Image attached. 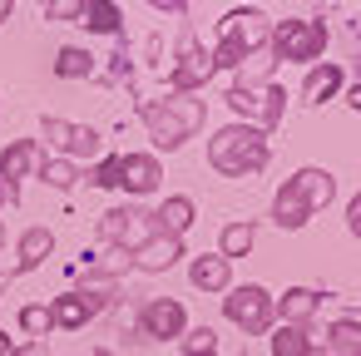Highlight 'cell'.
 Instances as JSON below:
<instances>
[{"mask_svg": "<svg viewBox=\"0 0 361 356\" xmlns=\"http://www.w3.org/2000/svg\"><path fill=\"white\" fill-rule=\"evenodd\" d=\"M341 85H346V70H341L336 60H322V65H312L307 80H302V104H307V109H322L326 99L341 94Z\"/></svg>", "mask_w": 361, "mask_h": 356, "instance_id": "9a60e30c", "label": "cell"}, {"mask_svg": "<svg viewBox=\"0 0 361 356\" xmlns=\"http://www.w3.org/2000/svg\"><path fill=\"white\" fill-rule=\"evenodd\" d=\"M218 351V331L213 326H188L183 331V356H213Z\"/></svg>", "mask_w": 361, "mask_h": 356, "instance_id": "83f0119b", "label": "cell"}, {"mask_svg": "<svg viewBox=\"0 0 361 356\" xmlns=\"http://www.w3.org/2000/svg\"><path fill=\"white\" fill-rule=\"evenodd\" d=\"M326 356H331V351H326Z\"/></svg>", "mask_w": 361, "mask_h": 356, "instance_id": "60d3db41", "label": "cell"}, {"mask_svg": "<svg viewBox=\"0 0 361 356\" xmlns=\"http://www.w3.org/2000/svg\"><path fill=\"white\" fill-rule=\"evenodd\" d=\"M11 356H50V341H20L11 346Z\"/></svg>", "mask_w": 361, "mask_h": 356, "instance_id": "1f68e13d", "label": "cell"}, {"mask_svg": "<svg viewBox=\"0 0 361 356\" xmlns=\"http://www.w3.org/2000/svg\"><path fill=\"white\" fill-rule=\"evenodd\" d=\"M80 11H85V0H45V20H80Z\"/></svg>", "mask_w": 361, "mask_h": 356, "instance_id": "f546056e", "label": "cell"}, {"mask_svg": "<svg viewBox=\"0 0 361 356\" xmlns=\"http://www.w3.org/2000/svg\"><path fill=\"white\" fill-rule=\"evenodd\" d=\"M267 30H272V20L257 11V6H238V11H228L223 16V25H218V40H213V70H238L247 55H257V50H267Z\"/></svg>", "mask_w": 361, "mask_h": 356, "instance_id": "277c9868", "label": "cell"}, {"mask_svg": "<svg viewBox=\"0 0 361 356\" xmlns=\"http://www.w3.org/2000/svg\"><path fill=\"white\" fill-rule=\"evenodd\" d=\"M331 198H336V178H331L326 168H312V164H307V168L287 173V183H277V193H272V223L287 228V233H297V228H307L312 213H322Z\"/></svg>", "mask_w": 361, "mask_h": 356, "instance_id": "3957f363", "label": "cell"}, {"mask_svg": "<svg viewBox=\"0 0 361 356\" xmlns=\"http://www.w3.org/2000/svg\"><path fill=\"white\" fill-rule=\"evenodd\" d=\"M11 282H16V272H0V292H11Z\"/></svg>", "mask_w": 361, "mask_h": 356, "instance_id": "8d00e7d4", "label": "cell"}, {"mask_svg": "<svg viewBox=\"0 0 361 356\" xmlns=\"http://www.w3.org/2000/svg\"><path fill=\"white\" fill-rule=\"evenodd\" d=\"M0 203H6V198H0Z\"/></svg>", "mask_w": 361, "mask_h": 356, "instance_id": "ab89813d", "label": "cell"}, {"mask_svg": "<svg viewBox=\"0 0 361 356\" xmlns=\"http://www.w3.org/2000/svg\"><path fill=\"white\" fill-rule=\"evenodd\" d=\"M129 75H134V55L119 45V50L109 55V75H104V80H129Z\"/></svg>", "mask_w": 361, "mask_h": 356, "instance_id": "4dcf8cb0", "label": "cell"}, {"mask_svg": "<svg viewBox=\"0 0 361 356\" xmlns=\"http://www.w3.org/2000/svg\"><path fill=\"white\" fill-rule=\"evenodd\" d=\"M35 178L45 183V188H55V193H70L85 173H80V164H70V159H55V154H40V164H35Z\"/></svg>", "mask_w": 361, "mask_h": 356, "instance_id": "7402d4cb", "label": "cell"}, {"mask_svg": "<svg viewBox=\"0 0 361 356\" xmlns=\"http://www.w3.org/2000/svg\"><path fill=\"white\" fill-rule=\"evenodd\" d=\"M188 282L198 292H228L233 287V262H223L218 252H203V257L188 262Z\"/></svg>", "mask_w": 361, "mask_h": 356, "instance_id": "ffe728a7", "label": "cell"}, {"mask_svg": "<svg viewBox=\"0 0 361 356\" xmlns=\"http://www.w3.org/2000/svg\"><path fill=\"white\" fill-rule=\"evenodd\" d=\"M0 247H6V223H0Z\"/></svg>", "mask_w": 361, "mask_h": 356, "instance_id": "f35d334b", "label": "cell"}, {"mask_svg": "<svg viewBox=\"0 0 361 356\" xmlns=\"http://www.w3.org/2000/svg\"><path fill=\"white\" fill-rule=\"evenodd\" d=\"M55 75L60 80H94V55L85 45H60L55 50Z\"/></svg>", "mask_w": 361, "mask_h": 356, "instance_id": "d4e9b609", "label": "cell"}, {"mask_svg": "<svg viewBox=\"0 0 361 356\" xmlns=\"http://www.w3.org/2000/svg\"><path fill=\"white\" fill-rule=\"evenodd\" d=\"M134 326H139V336H149V341H173V336L188 331V312H183L178 297H149V302L134 312Z\"/></svg>", "mask_w": 361, "mask_h": 356, "instance_id": "30bf717a", "label": "cell"}, {"mask_svg": "<svg viewBox=\"0 0 361 356\" xmlns=\"http://www.w3.org/2000/svg\"><path fill=\"white\" fill-rule=\"evenodd\" d=\"M223 317H228L243 336H267V331H272V292H267L262 282L228 287V297H223Z\"/></svg>", "mask_w": 361, "mask_h": 356, "instance_id": "52a82bcc", "label": "cell"}, {"mask_svg": "<svg viewBox=\"0 0 361 356\" xmlns=\"http://www.w3.org/2000/svg\"><path fill=\"white\" fill-rule=\"evenodd\" d=\"M94 356H119V351H109V346H99V351H94Z\"/></svg>", "mask_w": 361, "mask_h": 356, "instance_id": "74e56055", "label": "cell"}, {"mask_svg": "<svg viewBox=\"0 0 361 356\" xmlns=\"http://www.w3.org/2000/svg\"><path fill=\"white\" fill-rule=\"evenodd\" d=\"M193 218H198V203H193L188 193H169V198L149 213L154 233H164V238H183V233L193 228Z\"/></svg>", "mask_w": 361, "mask_h": 356, "instance_id": "2e32d148", "label": "cell"}, {"mask_svg": "<svg viewBox=\"0 0 361 356\" xmlns=\"http://www.w3.org/2000/svg\"><path fill=\"white\" fill-rule=\"evenodd\" d=\"M75 25H85L90 35H114V40H124V11L114 6V0H85V11H80Z\"/></svg>", "mask_w": 361, "mask_h": 356, "instance_id": "44dd1931", "label": "cell"}, {"mask_svg": "<svg viewBox=\"0 0 361 356\" xmlns=\"http://www.w3.org/2000/svg\"><path fill=\"white\" fill-rule=\"evenodd\" d=\"M228 109L238 114V124H252L262 134H272L287 119V90L282 85H257V90H228L223 94Z\"/></svg>", "mask_w": 361, "mask_h": 356, "instance_id": "8992f818", "label": "cell"}, {"mask_svg": "<svg viewBox=\"0 0 361 356\" xmlns=\"http://www.w3.org/2000/svg\"><path fill=\"white\" fill-rule=\"evenodd\" d=\"M252 243H257V223H252V218H238V223H228V228L218 233V257H223V262L247 257Z\"/></svg>", "mask_w": 361, "mask_h": 356, "instance_id": "603a6c76", "label": "cell"}, {"mask_svg": "<svg viewBox=\"0 0 361 356\" xmlns=\"http://www.w3.org/2000/svg\"><path fill=\"white\" fill-rule=\"evenodd\" d=\"M0 356H11V331H0Z\"/></svg>", "mask_w": 361, "mask_h": 356, "instance_id": "d590c367", "label": "cell"}, {"mask_svg": "<svg viewBox=\"0 0 361 356\" xmlns=\"http://www.w3.org/2000/svg\"><path fill=\"white\" fill-rule=\"evenodd\" d=\"M154 11H159V16H188L183 0H154Z\"/></svg>", "mask_w": 361, "mask_h": 356, "instance_id": "d6a6232c", "label": "cell"}, {"mask_svg": "<svg viewBox=\"0 0 361 356\" xmlns=\"http://www.w3.org/2000/svg\"><path fill=\"white\" fill-rule=\"evenodd\" d=\"M40 164V144L35 139H11L0 149V198L6 203H20V178Z\"/></svg>", "mask_w": 361, "mask_h": 356, "instance_id": "8fae6325", "label": "cell"}, {"mask_svg": "<svg viewBox=\"0 0 361 356\" xmlns=\"http://www.w3.org/2000/svg\"><path fill=\"white\" fill-rule=\"evenodd\" d=\"M272 70H277V60L267 55V50H257V55H247L233 75H238V85L233 90H257V85H272Z\"/></svg>", "mask_w": 361, "mask_h": 356, "instance_id": "484cf974", "label": "cell"}, {"mask_svg": "<svg viewBox=\"0 0 361 356\" xmlns=\"http://www.w3.org/2000/svg\"><path fill=\"white\" fill-rule=\"evenodd\" d=\"M45 307H50L55 331H85V326H90V317H99V312H94V307H90L75 287H70V292H60V297H50Z\"/></svg>", "mask_w": 361, "mask_h": 356, "instance_id": "d6986e66", "label": "cell"}, {"mask_svg": "<svg viewBox=\"0 0 361 356\" xmlns=\"http://www.w3.org/2000/svg\"><path fill=\"white\" fill-rule=\"evenodd\" d=\"M50 252H55V233L35 223V228H25V233H20V243H16V267H11V272H16V277H25V272L45 267V257H50Z\"/></svg>", "mask_w": 361, "mask_h": 356, "instance_id": "ac0fdd59", "label": "cell"}, {"mask_svg": "<svg viewBox=\"0 0 361 356\" xmlns=\"http://www.w3.org/2000/svg\"><path fill=\"white\" fill-rule=\"evenodd\" d=\"M267 159H272V144L252 124L233 119V124L213 129V139H208V168L218 178H257L267 168Z\"/></svg>", "mask_w": 361, "mask_h": 356, "instance_id": "7a4b0ae2", "label": "cell"}, {"mask_svg": "<svg viewBox=\"0 0 361 356\" xmlns=\"http://www.w3.org/2000/svg\"><path fill=\"white\" fill-rule=\"evenodd\" d=\"M213 75H218L213 70V55L193 35H183V45H178V55L169 65V94H198V90H208Z\"/></svg>", "mask_w": 361, "mask_h": 356, "instance_id": "ba28073f", "label": "cell"}, {"mask_svg": "<svg viewBox=\"0 0 361 356\" xmlns=\"http://www.w3.org/2000/svg\"><path fill=\"white\" fill-rule=\"evenodd\" d=\"M322 346H326L331 356H361V326H356V317H336V321L326 326Z\"/></svg>", "mask_w": 361, "mask_h": 356, "instance_id": "cb8c5ba5", "label": "cell"}, {"mask_svg": "<svg viewBox=\"0 0 361 356\" xmlns=\"http://www.w3.org/2000/svg\"><path fill=\"white\" fill-rule=\"evenodd\" d=\"M188 252H183V238H164V233H154L149 243H139L134 252H129V262L139 267V272H169V267H178Z\"/></svg>", "mask_w": 361, "mask_h": 356, "instance_id": "5bb4252c", "label": "cell"}, {"mask_svg": "<svg viewBox=\"0 0 361 356\" xmlns=\"http://www.w3.org/2000/svg\"><path fill=\"white\" fill-rule=\"evenodd\" d=\"M213 356H218V351H213Z\"/></svg>", "mask_w": 361, "mask_h": 356, "instance_id": "b9f144b4", "label": "cell"}, {"mask_svg": "<svg viewBox=\"0 0 361 356\" xmlns=\"http://www.w3.org/2000/svg\"><path fill=\"white\" fill-rule=\"evenodd\" d=\"M20 331H25L30 341H45V336L55 331V321H50V307H45V302H30V307H20Z\"/></svg>", "mask_w": 361, "mask_h": 356, "instance_id": "4316f807", "label": "cell"}, {"mask_svg": "<svg viewBox=\"0 0 361 356\" xmlns=\"http://www.w3.org/2000/svg\"><path fill=\"white\" fill-rule=\"evenodd\" d=\"M267 55L282 65H322V55H326V20H317V16H287V20H272V30H267Z\"/></svg>", "mask_w": 361, "mask_h": 356, "instance_id": "5b68a950", "label": "cell"}, {"mask_svg": "<svg viewBox=\"0 0 361 356\" xmlns=\"http://www.w3.org/2000/svg\"><path fill=\"white\" fill-rule=\"evenodd\" d=\"M267 346H272V356H322L326 351L312 326H282V321H272Z\"/></svg>", "mask_w": 361, "mask_h": 356, "instance_id": "e0dca14e", "label": "cell"}, {"mask_svg": "<svg viewBox=\"0 0 361 356\" xmlns=\"http://www.w3.org/2000/svg\"><path fill=\"white\" fill-rule=\"evenodd\" d=\"M322 287H287L282 297H272V321L282 326H312V317L322 312Z\"/></svg>", "mask_w": 361, "mask_h": 356, "instance_id": "4fadbf2b", "label": "cell"}, {"mask_svg": "<svg viewBox=\"0 0 361 356\" xmlns=\"http://www.w3.org/2000/svg\"><path fill=\"white\" fill-rule=\"evenodd\" d=\"M164 183V164L159 154H119V188L129 198H149Z\"/></svg>", "mask_w": 361, "mask_h": 356, "instance_id": "7c38bea8", "label": "cell"}, {"mask_svg": "<svg viewBox=\"0 0 361 356\" xmlns=\"http://www.w3.org/2000/svg\"><path fill=\"white\" fill-rule=\"evenodd\" d=\"M154 238V223H149V213L144 208H109L104 218H99V243L104 247H119V252H134L139 243H149Z\"/></svg>", "mask_w": 361, "mask_h": 356, "instance_id": "9c48e42d", "label": "cell"}, {"mask_svg": "<svg viewBox=\"0 0 361 356\" xmlns=\"http://www.w3.org/2000/svg\"><path fill=\"white\" fill-rule=\"evenodd\" d=\"M11 16H16V0H0V25H6Z\"/></svg>", "mask_w": 361, "mask_h": 356, "instance_id": "e575fe53", "label": "cell"}, {"mask_svg": "<svg viewBox=\"0 0 361 356\" xmlns=\"http://www.w3.org/2000/svg\"><path fill=\"white\" fill-rule=\"evenodd\" d=\"M85 178H90L94 188H119V154H104V159H94Z\"/></svg>", "mask_w": 361, "mask_h": 356, "instance_id": "f1b7e54d", "label": "cell"}, {"mask_svg": "<svg viewBox=\"0 0 361 356\" xmlns=\"http://www.w3.org/2000/svg\"><path fill=\"white\" fill-rule=\"evenodd\" d=\"M346 228H351V233H356V228H361V203H356V198H351V203H346Z\"/></svg>", "mask_w": 361, "mask_h": 356, "instance_id": "836d02e7", "label": "cell"}, {"mask_svg": "<svg viewBox=\"0 0 361 356\" xmlns=\"http://www.w3.org/2000/svg\"><path fill=\"white\" fill-rule=\"evenodd\" d=\"M139 119L154 139V149H169L178 154L203 124H208V99L198 94H164V99H144L139 104Z\"/></svg>", "mask_w": 361, "mask_h": 356, "instance_id": "6da1fadb", "label": "cell"}]
</instances>
